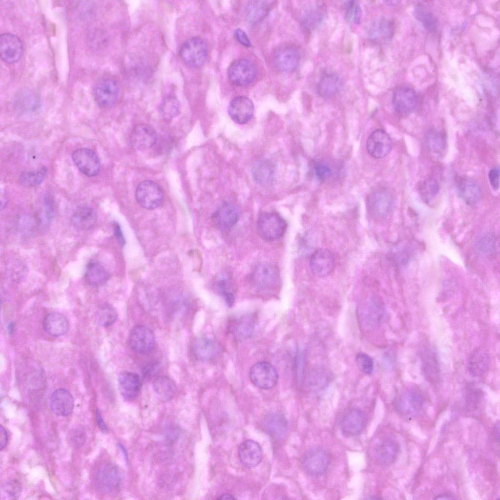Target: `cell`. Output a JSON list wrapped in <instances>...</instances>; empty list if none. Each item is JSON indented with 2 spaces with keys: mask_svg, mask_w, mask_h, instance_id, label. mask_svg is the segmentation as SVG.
<instances>
[{
  "mask_svg": "<svg viewBox=\"0 0 500 500\" xmlns=\"http://www.w3.org/2000/svg\"><path fill=\"white\" fill-rule=\"evenodd\" d=\"M313 169L316 177L320 181H325L329 179L332 174L330 167L324 163H316Z\"/></svg>",
  "mask_w": 500,
  "mask_h": 500,
  "instance_id": "f5cc1de1",
  "label": "cell"
},
{
  "mask_svg": "<svg viewBox=\"0 0 500 500\" xmlns=\"http://www.w3.org/2000/svg\"><path fill=\"white\" fill-rule=\"evenodd\" d=\"M72 160L79 170L88 177H94L101 169V163L97 154L87 148L75 150L72 155Z\"/></svg>",
  "mask_w": 500,
  "mask_h": 500,
  "instance_id": "e0dca14e",
  "label": "cell"
},
{
  "mask_svg": "<svg viewBox=\"0 0 500 500\" xmlns=\"http://www.w3.org/2000/svg\"><path fill=\"white\" fill-rule=\"evenodd\" d=\"M192 351L197 359L208 361L216 358L221 350L218 344L214 340L206 336H199L192 342Z\"/></svg>",
  "mask_w": 500,
  "mask_h": 500,
  "instance_id": "603a6c76",
  "label": "cell"
},
{
  "mask_svg": "<svg viewBox=\"0 0 500 500\" xmlns=\"http://www.w3.org/2000/svg\"><path fill=\"white\" fill-rule=\"evenodd\" d=\"M157 140L154 129L146 124H139L133 128L130 135V143L132 147L143 151L152 147Z\"/></svg>",
  "mask_w": 500,
  "mask_h": 500,
  "instance_id": "44dd1931",
  "label": "cell"
},
{
  "mask_svg": "<svg viewBox=\"0 0 500 500\" xmlns=\"http://www.w3.org/2000/svg\"><path fill=\"white\" fill-rule=\"evenodd\" d=\"M272 62L275 67L284 72L294 71L298 67L300 55L297 48L294 46L283 44L278 46L273 51Z\"/></svg>",
  "mask_w": 500,
  "mask_h": 500,
  "instance_id": "7c38bea8",
  "label": "cell"
},
{
  "mask_svg": "<svg viewBox=\"0 0 500 500\" xmlns=\"http://www.w3.org/2000/svg\"><path fill=\"white\" fill-rule=\"evenodd\" d=\"M459 193L462 198L469 204L476 203L479 198L480 189L473 181L463 179L458 184Z\"/></svg>",
  "mask_w": 500,
  "mask_h": 500,
  "instance_id": "b9f144b4",
  "label": "cell"
},
{
  "mask_svg": "<svg viewBox=\"0 0 500 500\" xmlns=\"http://www.w3.org/2000/svg\"><path fill=\"white\" fill-rule=\"evenodd\" d=\"M340 86L341 80L338 76L333 72H327L321 77L317 89L320 96L329 98L336 94Z\"/></svg>",
  "mask_w": 500,
  "mask_h": 500,
  "instance_id": "d590c367",
  "label": "cell"
},
{
  "mask_svg": "<svg viewBox=\"0 0 500 500\" xmlns=\"http://www.w3.org/2000/svg\"><path fill=\"white\" fill-rule=\"evenodd\" d=\"M86 439V433L81 428H75L71 430L69 434V440L70 444L74 448L77 449L84 445Z\"/></svg>",
  "mask_w": 500,
  "mask_h": 500,
  "instance_id": "816d5d0a",
  "label": "cell"
},
{
  "mask_svg": "<svg viewBox=\"0 0 500 500\" xmlns=\"http://www.w3.org/2000/svg\"><path fill=\"white\" fill-rule=\"evenodd\" d=\"M114 231L115 236L118 243H119V245L121 246H124L125 243V239L124 238L121 228L118 223H114Z\"/></svg>",
  "mask_w": 500,
  "mask_h": 500,
  "instance_id": "680465c9",
  "label": "cell"
},
{
  "mask_svg": "<svg viewBox=\"0 0 500 500\" xmlns=\"http://www.w3.org/2000/svg\"><path fill=\"white\" fill-rule=\"evenodd\" d=\"M263 425L266 431L276 438L284 437L288 428V421L286 417L282 414L277 412L266 415L264 418Z\"/></svg>",
  "mask_w": 500,
  "mask_h": 500,
  "instance_id": "1f68e13d",
  "label": "cell"
},
{
  "mask_svg": "<svg viewBox=\"0 0 500 500\" xmlns=\"http://www.w3.org/2000/svg\"><path fill=\"white\" fill-rule=\"evenodd\" d=\"M234 500L235 498L231 494H223L219 496L217 500Z\"/></svg>",
  "mask_w": 500,
  "mask_h": 500,
  "instance_id": "003e7915",
  "label": "cell"
},
{
  "mask_svg": "<svg viewBox=\"0 0 500 500\" xmlns=\"http://www.w3.org/2000/svg\"><path fill=\"white\" fill-rule=\"evenodd\" d=\"M435 499H454L453 496L449 494H442L436 496Z\"/></svg>",
  "mask_w": 500,
  "mask_h": 500,
  "instance_id": "03108f58",
  "label": "cell"
},
{
  "mask_svg": "<svg viewBox=\"0 0 500 500\" xmlns=\"http://www.w3.org/2000/svg\"><path fill=\"white\" fill-rule=\"evenodd\" d=\"M208 45L200 37H192L182 44L179 55L182 61L188 66L197 68L206 62L208 55Z\"/></svg>",
  "mask_w": 500,
  "mask_h": 500,
  "instance_id": "7a4b0ae2",
  "label": "cell"
},
{
  "mask_svg": "<svg viewBox=\"0 0 500 500\" xmlns=\"http://www.w3.org/2000/svg\"><path fill=\"white\" fill-rule=\"evenodd\" d=\"M98 322L103 326L109 327L116 320L117 313L115 308L108 304L101 305L96 311Z\"/></svg>",
  "mask_w": 500,
  "mask_h": 500,
  "instance_id": "f6af8a7d",
  "label": "cell"
},
{
  "mask_svg": "<svg viewBox=\"0 0 500 500\" xmlns=\"http://www.w3.org/2000/svg\"><path fill=\"white\" fill-rule=\"evenodd\" d=\"M490 359L487 353L479 348L474 350L470 354L467 361V368L470 374L474 377H479L488 371Z\"/></svg>",
  "mask_w": 500,
  "mask_h": 500,
  "instance_id": "f1b7e54d",
  "label": "cell"
},
{
  "mask_svg": "<svg viewBox=\"0 0 500 500\" xmlns=\"http://www.w3.org/2000/svg\"><path fill=\"white\" fill-rule=\"evenodd\" d=\"M92 481L101 492L112 494L119 488L121 478L118 469L114 464L105 462L98 466L94 471Z\"/></svg>",
  "mask_w": 500,
  "mask_h": 500,
  "instance_id": "6da1fadb",
  "label": "cell"
},
{
  "mask_svg": "<svg viewBox=\"0 0 500 500\" xmlns=\"http://www.w3.org/2000/svg\"><path fill=\"white\" fill-rule=\"evenodd\" d=\"M153 388L158 398L163 401L172 398L176 391L174 381L166 376L157 377L153 382Z\"/></svg>",
  "mask_w": 500,
  "mask_h": 500,
  "instance_id": "8d00e7d4",
  "label": "cell"
},
{
  "mask_svg": "<svg viewBox=\"0 0 500 500\" xmlns=\"http://www.w3.org/2000/svg\"><path fill=\"white\" fill-rule=\"evenodd\" d=\"M392 141L389 134L384 130L378 129L372 132L366 142L368 153L375 158H382L391 151Z\"/></svg>",
  "mask_w": 500,
  "mask_h": 500,
  "instance_id": "ac0fdd59",
  "label": "cell"
},
{
  "mask_svg": "<svg viewBox=\"0 0 500 500\" xmlns=\"http://www.w3.org/2000/svg\"><path fill=\"white\" fill-rule=\"evenodd\" d=\"M369 32L373 39L388 38L392 34L393 26L391 21L382 19L372 23Z\"/></svg>",
  "mask_w": 500,
  "mask_h": 500,
  "instance_id": "bcb514c9",
  "label": "cell"
},
{
  "mask_svg": "<svg viewBox=\"0 0 500 500\" xmlns=\"http://www.w3.org/2000/svg\"><path fill=\"white\" fill-rule=\"evenodd\" d=\"M257 228L262 239L267 241H273L284 234L286 223L277 213L265 212L258 218Z\"/></svg>",
  "mask_w": 500,
  "mask_h": 500,
  "instance_id": "3957f363",
  "label": "cell"
},
{
  "mask_svg": "<svg viewBox=\"0 0 500 500\" xmlns=\"http://www.w3.org/2000/svg\"><path fill=\"white\" fill-rule=\"evenodd\" d=\"M43 328L48 334L59 337L65 334L69 327V321L63 314L57 312L48 313L43 321Z\"/></svg>",
  "mask_w": 500,
  "mask_h": 500,
  "instance_id": "83f0119b",
  "label": "cell"
},
{
  "mask_svg": "<svg viewBox=\"0 0 500 500\" xmlns=\"http://www.w3.org/2000/svg\"><path fill=\"white\" fill-rule=\"evenodd\" d=\"M117 82L110 78H102L95 83L93 89V96L97 104L102 107L112 106L119 95Z\"/></svg>",
  "mask_w": 500,
  "mask_h": 500,
  "instance_id": "ba28073f",
  "label": "cell"
},
{
  "mask_svg": "<svg viewBox=\"0 0 500 500\" xmlns=\"http://www.w3.org/2000/svg\"><path fill=\"white\" fill-rule=\"evenodd\" d=\"M421 366L423 373L429 381L438 380L439 368L436 354L430 349H425L421 355Z\"/></svg>",
  "mask_w": 500,
  "mask_h": 500,
  "instance_id": "e575fe53",
  "label": "cell"
},
{
  "mask_svg": "<svg viewBox=\"0 0 500 500\" xmlns=\"http://www.w3.org/2000/svg\"><path fill=\"white\" fill-rule=\"evenodd\" d=\"M425 142L428 149L434 154L441 155L445 149V137L437 130L428 131L425 136Z\"/></svg>",
  "mask_w": 500,
  "mask_h": 500,
  "instance_id": "7bdbcfd3",
  "label": "cell"
},
{
  "mask_svg": "<svg viewBox=\"0 0 500 500\" xmlns=\"http://www.w3.org/2000/svg\"><path fill=\"white\" fill-rule=\"evenodd\" d=\"M392 104L395 111L400 115H407L414 112L418 104V97L411 87L401 85L394 90Z\"/></svg>",
  "mask_w": 500,
  "mask_h": 500,
  "instance_id": "9c48e42d",
  "label": "cell"
},
{
  "mask_svg": "<svg viewBox=\"0 0 500 500\" xmlns=\"http://www.w3.org/2000/svg\"><path fill=\"white\" fill-rule=\"evenodd\" d=\"M238 212L236 207L230 202L222 204L212 215L215 226L221 230H227L236 223Z\"/></svg>",
  "mask_w": 500,
  "mask_h": 500,
  "instance_id": "d4e9b609",
  "label": "cell"
},
{
  "mask_svg": "<svg viewBox=\"0 0 500 500\" xmlns=\"http://www.w3.org/2000/svg\"><path fill=\"white\" fill-rule=\"evenodd\" d=\"M399 451L397 441L390 437L384 436L375 441L372 453L377 463L386 465L395 461Z\"/></svg>",
  "mask_w": 500,
  "mask_h": 500,
  "instance_id": "4fadbf2b",
  "label": "cell"
},
{
  "mask_svg": "<svg viewBox=\"0 0 500 500\" xmlns=\"http://www.w3.org/2000/svg\"><path fill=\"white\" fill-rule=\"evenodd\" d=\"M361 9L360 6L356 4L353 17V21L355 23L357 24L360 23L361 19Z\"/></svg>",
  "mask_w": 500,
  "mask_h": 500,
  "instance_id": "be15d7a7",
  "label": "cell"
},
{
  "mask_svg": "<svg viewBox=\"0 0 500 500\" xmlns=\"http://www.w3.org/2000/svg\"><path fill=\"white\" fill-rule=\"evenodd\" d=\"M425 402V397L420 389L411 387L397 397L394 405L399 414L412 417L422 410Z\"/></svg>",
  "mask_w": 500,
  "mask_h": 500,
  "instance_id": "277c9868",
  "label": "cell"
},
{
  "mask_svg": "<svg viewBox=\"0 0 500 500\" xmlns=\"http://www.w3.org/2000/svg\"><path fill=\"white\" fill-rule=\"evenodd\" d=\"M274 173V166L268 160L258 162L252 169V176L254 180L261 184L269 183L272 179Z\"/></svg>",
  "mask_w": 500,
  "mask_h": 500,
  "instance_id": "f35d334b",
  "label": "cell"
},
{
  "mask_svg": "<svg viewBox=\"0 0 500 500\" xmlns=\"http://www.w3.org/2000/svg\"><path fill=\"white\" fill-rule=\"evenodd\" d=\"M478 248L480 251L484 253L491 252L495 247V241L493 237L487 235L483 236L478 242Z\"/></svg>",
  "mask_w": 500,
  "mask_h": 500,
  "instance_id": "11a10c76",
  "label": "cell"
},
{
  "mask_svg": "<svg viewBox=\"0 0 500 500\" xmlns=\"http://www.w3.org/2000/svg\"><path fill=\"white\" fill-rule=\"evenodd\" d=\"M0 450L2 451L6 447L7 441H8V435L6 431L2 427H0Z\"/></svg>",
  "mask_w": 500,
  "mask_h": 500,
  "instance_id": "6125c7cd",
  "label": "cell"
},
{
  "mask_svg": "<svg viewBox=\"0 0 500 500\" xmlns=\"http://www.w3.org/2000/svg\"><path fill=\"white\" fill-rule=\"evenodd\" d=\"M356 4L354 1H351L348 2L345 14L346 20L347 21H350L353 19Z\"/></svg>",
  "mask_w": 500,
  "mask_h": 500,
  "instance_id": "91938a15",
  "label": "cell"
},
{
  "mask_svg": "<svg viewBox=\"0 0 500 500\" xmlns=\"http://www.w3.org/2000/svg\"><path fill=\"white\" fill-rule=\"evenodd\" d=\"M331 462L329 453L325 449L314 447L307 451L302 459L305 472L308 475L317 476L323 474Z\"/></svg>",
  "mask_w": 500,
  "mask_h": 500,
  "instance_id": "8992f818",
  "label": "cell"
},
{
  "mask_svg": "<svg viewBox=\"0 0 500 500\" xmlns=\"http://www.w3.org/2000/svg\"><path fill=\"white\" fill-rule=\"evenodd\" d=\"M119 391L122 396L127 400L135 398L138 394L141 386V381L136 373L124 371L118 377Z\"/></svg>",
  "mask_w": 500,
  "mask_h": 500,
  "instance_id": "4316f807",
  "label": "cell"
},
{
  "mask_svg": "<svg viewBox=\"0 0 500 500\" xmlns=\"http://www.w3.org/2000/svg\"><path fill=\"white\" fill-rule=\"evenodd\" d=\"M493 436L495 440L499 443L500 440V423L499 421L496 423L494 425Z\"/></svg>",
  "mask_w": 500,
  "mask_h": 500,
  "instance_id": "e7e4bbea",
  "label": "cell"
},
{
  "mask_svg": "<svg viewBox=\"0 0 500 500\" xmlns=\"http://www.w3.org/2000/svg\"><path fill=\"white\" fill-rule=\"evenodd\" d=\"M271 2L270 1L265 0L247 1L244 9V15L247 21L253 24L261 21L269 12Z\"/></svg>",
  "mask_w": 500,
  "mask_h": 500,
  "instance_id": "d6a6232c",
  "label": "cell"
},
{
  "mask_svg": "<svg viewBox=\"0 0 500 500\" xmlns=\"http://www.w3.org/2000/svg\"><path fill=\"white\" fill-rule=\"evenodd\" d=\"M415 15L425 29L429 31L436 30L438 20L429 9L423 5H417L415 8Z\"/></svg>",
  "mask_w": 500,
  "mask_h": 500,
  "instance_id": "ee69618b",
  "label": "cell"
},
{
  "mask_svg": "<svg viewBox=\"0 0 500 500\" xmlns=\"http://www.w3.org/2000/svg\"><path fill=\"white\" fill-rule=\"evenodd\" d=\"M356 362L358 368L366 374H371L373 370V360L367 354L360 352L356 357Z\"/></svg>",
  "mask_w": 500,
  "mask_h": 500,
  "instance_id": "f907efd6",
  "label": "cell"
},
{
  "mask_svg": "<svg viewBox=\"0 0 500 500\" xmlns=\"http://www.w3.org/2000/svg\"><path fill=\"white\" fill-rule=\"evenodd\" d=\"M250 377L252 383L257 387L270 389L277 383L278 374L272 364L267 361H260L252 366Z\"/></svg>",
  "mask_w": 500,
  "mask_h": 500,
  "instance_id": "30bf717a",
  "label": "cell"
},
{
  "mask_svg": "<svg viewBox=\"0 0 500 500\" xmlns=\"http://www.w3.org/2000/svg\"><path fill=\"white\" fill-rule=\"evenodd\" d=\"M215 288L227 305L231 307L234 302L235 295L229 276L226 273L219 274L215 282Z\"/></svg>",
  "mask_w": 500,
  "mask_h": 500,
  "instance_id": "ab89813d",
  "label": "cell"
},
{
  "mask_svg": "<svg viewBox=\"0 0 500 500\" xmlns=\"http://www.w3.org/2000/svg\"><path fill=\"white\" fill-rule=\"evenodd\" d=\"M135 196L138 204L147 209L158 208L164 200L161 188L151 180H145L140 183L136 188Z\"/></svg>",
  "mask_w": 500,
  "mask_h": 500,
  "instance_id": "52a82bcc",
  "label": "cell"
},
{
  "mask_svg": "<svg viewBox=\"0 0 500 500\" xmlns=\"http://www.w3.org/2000/svg\"><path fill=\"white\" fill-rule=\"evenodd\" d=\"M128 341L131 348L140 354H146L151 352L156 345L153 332L148 328L142 325L136 326L131 329Z\"/></svg>",
  "mask_w": 500,
  "mask_h": 500,
  "instance_id": "9a60e30c",
  "label": "cell"
},
{
  "mask_svg": "<svg viewBox=\"0 0 500 500\" xmlns=\"http://www.w3.org/2000/svg\"><path fill=\"white\" fill-rule=\"evenodd\" d=\"M229 81L234 85L243 86L249 84L254 79L256 70L250 61L241 59L231 63L228 68Z\"/></svg>",
  "mask_w": 500,
  "mask_h": 500,
  "instance_id": "2e32d148",
  "label": "cell"
},
{
  "mask_svg": "<svg viewBox=\"0 0 500 500\" xmlns=\"http://www.w3.org/2000/svg\"><path fill=\"white\" fill-rule=\"evenodd\" d=\"M279 273L277 267L270 263H261L252 270L250 280L252 285L260 290H268L277 284Z\"/></svg>",
  "mask_w": 500,
  "mask_h": 500,
  "instance_id": "8fae6325",
  "label": "cell"
},
{
  "mask_svg": "<svg viewBox=\"0 0 500 500\" xmlns=\"http://www.w3.org/2000/svg\"><path fill=\"white\" fill-rule=\"evenodd\" d=\"M254 111L252 102L247 97L238 96L230 102L228 112L231 120L238 124H244L252 118Z\"/></svg>",
  "mask_w": 500,
  "mask_h": 500,
  "instance_id": "ffe728a7",
  "label": "cell"
},
{
  "mask_svg": "<svg viewBox=\"0 0 500 500\" xmlns=\"http://www.w3.org/2000/svg\"><path fill=\"white\" fill-rule=\"evenodd\" d=\"M490 183L493 188L497 189L500 185V170L498 167L491 169L488 173Z\"/></svg>",
  "mask_w": 500,
  "mask_h": 500,
  "instance_id": "9f6ffc18",
  "label": "cell"
},
{
  "mask_svg": "<svg viewBox=\"0 0 500 500\" xmlns=\"http://www.w3.org/2000/svg\"><path fill=\"white\" fill-rule=\"evenodd\" d=\"M254 317L252 314H246L232 319L229 324V329L233 336L238 340L249 337L254 330Z\"/></svg>",
  "mask_w": 500,
  "mask_h": 500,
  "instance_id": "4dcf8cb0",
  "label": "cell"
},
{
  "mask_svg": "<svg viewBox=\"0 0 500 500\" xmlns=\"http://www.w3.org/2000/svg\"><path fill=\"white\" fill-rule=\"evenodd\" d=\"M54 210L49 200L44 201L39 214V224L43 228L49 226L53 219Z\"/></svg>",
  "mask_w": 500,
  "mask_h": 500,
  "instance_id": "681fc988",
  "label": "cell"
},
{
  "mask_svg": "<svg viewBox=\"0 0 500 500\" xmlns=\"http://www.w3.org/2000/svg\"><path fill=\"white\" fill-rule=\"evenodd\" d=\"M323 7L314 4L309 6L303 12L301 17V23L307 30H312L322 22L324 18Z\"/></svg>",
  "mask_w": 500,
  "mask_h": 500,
  "instance_id": "74e56055",
  "label": "cell"
},
{
  "mask_svg": "<svg viewBox=\"0 0 500 500\" xmlns=\"http://www.w3.org/2000/svg\"><path fill=\"white\" fill-rule=\"evenodd\" d=\"M21 491V484L18 480L15 479L9 480L1 487V499L4 500L17 499L20 495Z\"/></svg>",
  "mask_w": 500,
  "mask_h": 500,
  "instance_id": "c3c4849f",
  "label": "cell"
},
{
  "mask_svg": "<svg viewBox=\"0 0 500 500\" xmlns=\"http://www.w3.org/2000/svg\"><path fill=\"white\" fill-rule=\"evenodd\" d=\"M393 197L390 189L386 187H378L369 193L367 205L370 215L374 218L384 217L392 208Z\"/></svg>",
  "mask_w": 500,
  "mask_h": 500,
  "instance_id": "5b68a950",
  "label": "cell"
},
{
  "mask_svg": "<svg viewBox=\"0 0 500 500\" xmlns=\"http://www.w3.org/2000/svg\"><path fill=\"white\" fill-rule=\"evenodd\" d=\"M238 456L243 465L251 468L257 466L261 461L262 451L257 442L248 439L240 444L238 449Z\"/></svg>",
  "mask_w": 500,
  "mask_h": 500,
  "instance_id": "484cf974",
  "label": "cell"
},
{
  "mask_svg": "<svg viewBox=\"0 0 500 500\" xmlns=\"http://www.w3.org/2000/svg\"><path fill=\"white\" fill-rule=\"evenodd\" d=\"M74 400L71 394L67 390H56L50 398V406L54 414L61 417L70 415L74 408Z\"/></svg>",
  "mask_w": 500,
  "mask_h": 500,
  "instance_id": "cb8c5ba5",
  "label": "cell"
},
{
  "mask_svg": "<svg viewBox=\"0 0 500 500\" xmlns=\"http://www.w3.org/2000/svg\"><path fill=\"white\" fill-rule=\"evenodd\" d=\"M439 185L437 181L430 180L426 181L422 186V193L424 196L433 197L437 195L439 191Z\"/></svg>",
  "mask_w": 500,
  "mask_h": 500,
  "instance_id": "db71d44e",
  "label": "cell"
},
{
  "mask_svg": "<svg viewBox=\"0 0 500 500\" xmlns=\"http://www.w3.org/2000/svg\"><path fill=\"white\" fill-rule=\"evenodd\" d=\"M46 171V167H42L36 171L23 172L20 175V181L22 185L26 186H38L43 181Z\"/></svg>",
  "mask_w": 500,
  "mask_h": 500,
  "instance_id": "7dc6e473",
  "label": "cell"
},
{
  "mask_svg": "<svg viewBox=\"0 0 500 500\" xmlns=\"http://www.w3.org/2000/svg\"><path fill=\"white\" fill-rule=\"evenodd\" d=\"M95 416L98 427L103 432L106 433L107 431V428L103 419L100 411L98 409L96 411Z\"/></svg>",
  "mask_w": 500,
  "mask_h": 500,
  "instance_id": "94428289",
  "label": "cell"
},
{
  "mask_svg": "<svg viewBox=\"0 0 500 500\" xmlns=\"http://www.w3.org/2000/svg\"><path fill=\"white\" fill-rule=\"evenodd\" d=\"M97 220V215L94 209L88 206L78 208L71 217L73 226L82 229L88 230L93 227Z\"/></svg>",
  "mask_w": 500,
  "mask_h": 500,
  "instance_id": "836d02e7",
  "label": "cell"
},
{
  "mask_svg": "<svg viewBox=\"0 0 500 500\" xmlns=\"http://www.w3.org/2000/svg\"><path fill=\"white\" fill-rule=\"evenodd\" d=\"M310 266L312 273L317 276L324 277L333 270L334 258L333 253L326 249H319L312 255Z\"/></svg>",
  "mask_w": 500,
  "mask_h": 500,
  "instance_id": "7402d4cb",
  "label": "cell"
},
{
  "mask_svg": "<svg viewBox=\"0 0 500 500\" xmlns=\"http://www.w3.org/2000/svg\"><path fill=\"white\" fill-rule=\"evenodd\" d=\"M109 273L98 261L90 259L85 271L84 278L90 286L98 287L105 284L109 279Z\"/></svg>",
  "mask_w": 500,
  "mask_h": 500,
  "instance_id": "f546056e",
  "label": "cell"
},
{
  "mask_svg": "<svg viewBox=\"0 0 500 500\" xmlns=\"http://www.w3.org/2000/svg\"><path fill=\"white\" fill-rule=\"evenodd\" d=\"M23 45L20 39L9 33L0 37V56L4 62L11 64L17 62L21 57Z\"/></svg>",
  "mask_w": 500,
  "mask_h": 500,
  "instance_id": "d6986e66",
  "label": "cell"
},
{
  "mask_svg": "<svg viewBox=\"0 0 500 500\" xmlns=\"http://www.w3.org/2000/svg\"><path fill=\"white\" fill-rule=\"evenodd\" d=\"M367 423V417L364 412L358 408L347 410L339 422L342 434L347 437L356 436L364 430Z\"/></svg>",
  "mask_w": 500,
  "mask_h": 500,
  "instance_id": "5bb4252c",
  "label": "cell"
},
{
  "mask_svg": "<svg viewBox=\"0 0 500 500\" xmlns=\"http://www.w3.org/2000/svg\"><path fill=\"white\" fill-rule=\"evenodd\" d=\"M180 107V103L177 98L168 95L162 101L159 106V112L163 119L170 121L178 114Z\"/></svg>",
  "mask_w": 500,
  "mask_h": 500,
  "instance_id": "60d3db41",
  "label": "cell"
},
{
  "mask_svg": "<svg viewBox=\"0 0 500 500\" xmlns=\"http://www.w3.org/2000/svg\"><path fill=\"white\" fill-rule=\"evenodd\" d=\"M234 34L236 40L242 45L246 47H250V42L249 38L245 32L239 28L236 29Z\"/></svg>",
  "mask_w": 500,
  "mask_h": 500,
  "instance_id": "6f0895ef",
  "label": "cell"
}]
</instances>
